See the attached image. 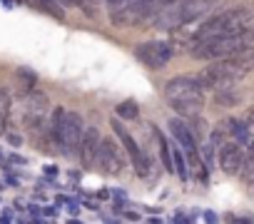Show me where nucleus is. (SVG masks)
<instances>
[{
  "label": "nucleus",
  "mask_w": 254,
  "mask_h": 224,
  "mask_svg": "<svg viewBox=\"0 0 254 224\" xmlns=\"http://www.w3.org/2000/svg\"><path fill=\"white\" fill-rule=\"evenodd\" d=\"M107 3H110V5H115V8H117V5H122V3H125V0H107Z\"/></svg>",
  "instance_id": "nucleus-21"
},
{
  "label": "nucleus",
  "mask_w": 254,
  "mask_h": 224,
  "mask_svg": "<svg viewBox=\"0 0 254 224\" xmlns=\"http://www.w3.org/2000/svg\"><path fill=\"white\" fill-rule=\"evenodd\" d=\"M135 55H137L147 67L160 70V67H165V65L175 57V45L162 43V40H157V43H145V45H140V48L135 50Z\"/></svg>",
  "instance_id": "nucleus-6"
},
{
  "label": "nucleus",
  "mask_w": 254,
  "mask_h": 224,
  "mask_svg": "<svg viewBox=\"0 0 254 224\" xmlns=\"http://www.w3.org/2000/svg\"><path fill=\"white\" fill-rule=\"evenodd\" d=\"M219 165H222V169H224L227 174L239 172L242 165H244V150H242V145H239V142L224 145L222 152H219Z\"/></svg>",
  "instance_id": "nucleus-11"
},
{
  "label": "nucleus",
  "mask_w": 254,
  "mask_h": 224,
  "mask_svg": "<svg viewBox=\"0 0 254 224\" xmlns=\"http://www.w3.org/2000/svg\"><path fill=\"white\" fill-rule=\"evenodd\" d=\"M249 45H254V30H239V33H224V35H214L209 40L194 43L192 55L197 60H222V57H232V55H242L249 50Z\"/></svg>",
  "instance_id": "nucleus-1"
},
{
  "label": "nucleus",
  "mask_w": 254,
  "mask_h": 224,
  "mask_svg": "<svg viewBox=\"0 0 254 224\" xmlns=\"http://www.w3.org/2000/svg\"><path fill=\"white\" fill-rule=\"evenodd\" d=\"M244 55V53H242ZM242 55H232V57H222L214 60V65H209L197 82L202 85V90H222V87H232L237 80H242L249 70H254V60L252 57H242Z\"/></svg>",
  "instance_id": "nucleus-2"
},
{
  "label": "nucleus",
  "mask_w": 254,
  "mask_h": 224,
  "mask_svg": "<svg viewBox=\"0 0 254 224\" xmlns=\"http://www.w3.org/2000/svg\"><path fill=\"white\" fill-rule=\"evenodd\" d=\"M170 132H172V137L187 150V152H197V142H194V132L182 122V120H170Z\"/></svg>",
  "instance_id": "nucleus-12"
},
{
  "label": "nucleus",
  "mask_w": 254,
  "mask_h": 224,
  "mask_svg": "<svg viewBox=\"0 0 254 224\" xmlns=\"http://www.w3.org/2000/svg\"><path fill=\"white\" fill-rule=\"evenodd\" d=\"M0 160H3V152H0Z\"/></svg>",
  "instance_id": "nucleus-23"
},
{
  "label": "nucleus",
  "mask_w": 254,
  "mask_h": 224,
  "mask_svg": "<svg viewBox=\"0 0 254 224\" xmlns=\"http://www.w3.org/2000/svg\"><path fill=\"white\" fill-rule=\"evenodd\" d=\"M130 3H132V5H145L147 0H130Z\"/></svg>",
  "instance_id": "nucleus-22"
},
{
  "label": "nucleus",
  "mask_w": 254,
  "mask_h": 224,
  "mask_svg": "<svg viewBox=\"0 0 254 224\" xmlns=\"http://www.w3.org/2000/svg\"><path fill=\"white\" fill-rule=\"evenodd\" d=\"M8 115H10V95H8L5 90H0V135L5 132Z\"/></svg>",
  "instance_id": "nucleus-14"
},
{
  "label": "nucleus",
  "mask_w": 254,
  "mask_h": 224,
  "mask_svg": "<svg viewBox=\"0 0 254 224\" xmlns=\"http://www.w3.org/2000/svg\"><path fill=\"white\" fill-rule=\"evenodd\" d=\"M252 20H254V10L252 8H232L227 13H219V15L209 18L194 33V43H202V40H209V38L224 35V33H239V30L249 28Z\"/></svg>",
  "instance_id": "nucleus-5"
},
{
  "label": "nucleus",
  "mask_w": 254,
  "mask_h": 224,
  "mask_svg": "<svg viewBox=\"0 0 254 224\" xmlns=\"http://www.w3.org/2000/svg\"><path fill=\"white\" fill-rule=\"evenodd\" d=\"M110 127L115 130V135L120 137V142L125 145V150L130 152V157H132V162H135V169H137V174L140 177H147V169H150V165H147V157L142 155V150H140V145L132 140V135L127 132L125 127H122V122L120 120H110Z\"/></svg>",
  "instance_id": "nucleus-7"
},
{
  "label": "nucleus",
  "mask_w": 254,
  "mask_h": 224,
  "mask_svg": "<svg viewBox=\"0 0 254 224\" xmlns=\"http://www.w3.org/2000/svg\"><path fill=\"white\" fill-rule=\"evenodd\" d=\"M10 162H15V165H25V157H18V155H13V157H10Z\"/></svg>",
  "instance_id": "nucleus-20"
},
{
  "label": "nucleus",
  "mask_w": 254,
  "mask_h": 224,
  "mask_svg": "<svg viewBox=\"0 0 254 224\" xmlns=\"http://www.w3.org/2000/svg\"><path fill=\"white\" fill-rule=\"evenodd\" d=\"M97 152H100V132H97V127H85L80 147H77V155H80V162H82L85 169L95 167Z\"/></svg>",
  "instance_id": "nucleus-8"
},
{
  "label": "nucleus",
  "mask_w": 254,
  "mask_h": 224,
  "mask_svg": "<svg viewBox=\"0 0 254 224\" xmlns=\"http://www.w3.org/2000/svg\"><path fill=\"white\" fill-rule=\"evenodd\" d=\"M214 5H217V0H182V3H177V18H180V25L192 23V20L207 15Z\"/></svg>",
  "instance_id": "nucleus-10"
},
{
  "label": "nucleus",
  "mask_w": 254,
  "mask_h": 224,
  "mask_svg": "<svg viewBox=\"0 0 254 224\" xmlns=\"http://www.w3.org/2000/svg\"><path fill=\"white\" fill-rule=\"evenodd\" d=\"M97 165L102 172L107 174H117L122 169V160H120V147L115 145V140L105 137L100 140V152H97Z\"/></svg>",
  "instance_id": "nucleus-9"
},
{
  "label": "nucleus",
  "mask_w": 254,
  "mask_h": 224,
  "mask_svg": "<svg viewBox=\"0 0 254 224\" xmlns=\"http://www.w3.org/2000/svg\"><path fill=\"white\" fill-rule=\"evenodd\" d=\"M82 132H85V127H82V117L80 115H75V112H70L65 107H55L53 110L50 135H53V140L58 142V147L65 155H72L80 147Z\"/></svg>",
  "instance_id": "nucleus-4"
},
{
  "label": "nucleus",
  "mask_w": 254,
  "mask_h": 224,
  "mask_svg": "<svg viewBox=\"0 0 254 224\" xmlns=\"http://www.w3.org/2000/svg\"><path fill=\"white\" fill-rule=\"evenodd\" d=\"M229 127H232L229 132L237 137V142H239V145H242V142H249V132H247L249 127H247L244 122H239V120H229Z\"/></svg>",
  "instance_id": "nucleus-17"
},
{
  "label": "nucleus",
  "mask_w": 254,
  "mask_h": 224,
  "mask_svg": "<svg viewBox=\"0 0 254 224\" xmlns=\"http://www.w3.org/2000/svg\"><path fill=\"white\" fill-rule=\"evenodd\" d=\"M35 5H38L40 10H45L48 15L58 18V20H63V18H65V13H63V8H60L58 0H35Z\"/></svg>",
  "instance_id": "nucleus-15"
},
{
  "label": "nucleus",
  "mask_w": 254,
  "mask_h": 224,
  "mask_svg": "<svg viewBox=\"0 0 254 224\" xmlns=\"http://www.w3.org/2000/svg\"><path fill=\"white\" fill-rule=\"evenodd\" d=\"M242 177L247 179V182H252V177H254V140H252V145H249V152H244V165H242Z\"/></svg>",
  "instance_id": "nucleus-16"
},
{
  "label": "nucleus",
  "mask_w": 254,
  "mask_h": 224,
  "mask_svg": "<svg viewBox=\"0 0 254 224\" xmlns=\"http://www.w3.org/2000/svg\"><path fill=\"white\" fill-rule=\"evenodd\" d=\"M172 169H175V172H177L182 179H187V177H190V172H187V165H185V157H182V152H180L177 147L172 150Z\"/></svg>",
  "instance_id": "nucleus-18"
},
{
  "label": "nucleus",
  "mask_w": 254,
  "mask_h": 224,
  "mask_svg": "<svg viewBox=\"0 0 254 224\" xmlns=\"http://www.w3.org/2000/svg\"><path fill=\"white\" fill-rule=\"evenodd\" d=\"M8 142H10V145H15V147H18V145H20V142H23V137H20V135H8Z\"/></svg>",
  "instance_id": "nucleus-19"
},
{
  "label": "nucleus",
  "mask_w": 254,
  "mask_h": 224,
  "mask_svg": "<svg viewBox=\"0 0 254 224\" xmlns=\"http://www.w3.org/2000/svg\"><path fill=\"white\" fill-rule=\"evenodd\" d=\"M165 97L175 107V112L185 117H194L204 107V92L202 85L192 77H175L165 85Z\"/></svg>",
  "instance_id": "nucleus-3"
},
{
  "label": "nucleus",
  "mask_w": 254,
  "mask_h": 224,
  "mask_svg": "<svg viewBox=\"0 0 254 224\" xmlns=\"http://www.w3.org/2000/svg\"><path fill=\"white\" fill-rule=\"evenodd\" d=\"M115 112H117V117H122V120H137L140 107H137L135 100H125V102H120V105L115 107Z\"/></svg>",
  "instance_id": "nucleus-13"
}]
</instances>
